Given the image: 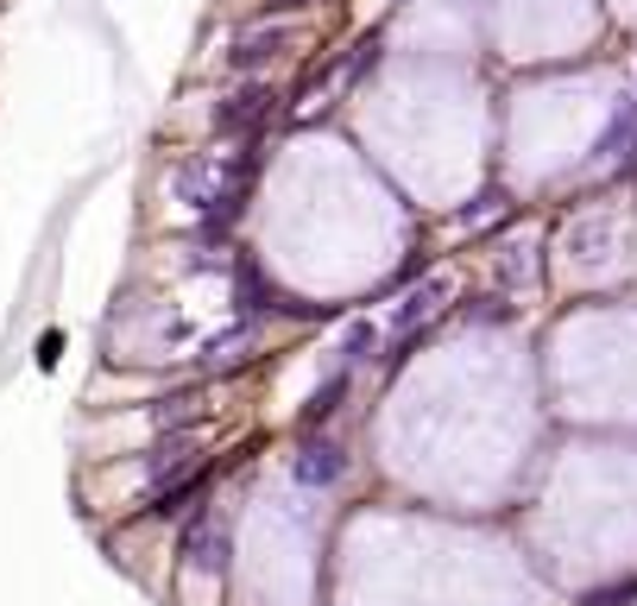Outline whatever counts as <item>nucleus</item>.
I'll return each instance as SVG.
<instances>
[{
    "mask_svg": "<svg viewBox=\"0 0 637 606\" xmlns=\"http://www.w3.org/2000/svg\"><path fill=\"white\" fill-rule=\"evenodd\" d=\"M183 568H190V575H221V568H228V525L202 518V525L183 537Z\"/></svg>",
    "mask_w": 637,
    "mask_h": 606,
    "instance_id": "obj_3",
    "label": "nucleus"
},
{
    "mask_svg": "<svg viewBox=\"0 0 637 606\" xmlns=\"http://www.w3.org/2000/svg\"><path fill=\"white\" fill-rule=\"evenodd\" d=\"M341 449L335 443H303V455H297V474H303L309 487H329V480H341Z\"/></svg>",
    "mask_w": 637,
    "mask_h": 606,
    "instance_id": "obj_6",
    "label": "nucleus"
},
{
    "mask_svg": "<svg viewBox=\"0 0 637 606\" xmlns=\"http://www.w3.org/2000/svg\"><path fill=\"white\" fill-rule=\"evenodd\" d=\"M599 158H606V165H625V171L637 165V101H618L613 108V127L599 139Z\"/></svg>",
    "mask_w": 637,
    "mask_h": 606,
    "instance_id": "obj_5",
    "label": "nucleus"
},
{
    "mask_svg": "<svg viewBox=\"0 0 637 606\" xmlns=\"http://www.w3.org/2000/svg\"><path fill=\"white\" fill-rule=\"evenodd\" d=\"M448 297H455V278H448V272H429L424 285H417V291H410L405 304H398V316H391V322H398V329H417L424 316H436V310H442Z\"/></svg>",
    "mask_w": 637,
    "mask_h": 606,
    "instance_id": "obj_4",
    "label": "nucleus"
},
{
    "mask_svg": "<svg viewBox=\"0 0 637 606\" xmlns=\"http://www.w3.org/2000/svg\"><path fill=\"white\" fill-rule=\"evenodd\" d=\"M278 96H271L266 82H247V89H233L228 101H215V133H252V127H266Z\"/></svg>",
    "mask_w": 637,
    "mask_h": 606,
    "instance_id": "obj_1",
    "label": "nucleus"
},
{
    "mask_svg": "<svg viewBox=\"0 0 637 606\" xmlns=\"http://www.w3.org/2000/svg\"><path fill=\"white\" fill-rule=\"evenodd\" d=\"M297 7H316V0H266V13H297Z\"/></svg>",
    "mask_w": 637,
    "mask_h": 606,
    "instance_id": "obj_7",
    "label": "nucleus"
},
{
    "mask_svg": "<svg viewBox=\"0 0 637 606\" xmlns=\"http://www.w3.org/2000/svg\"><path fill=\"white\" fill-rule=\"evenodd\" d=\"M290 44H297V32L290 26H252V32H240L228 51V70H240V77H252V70H266L271 58H285Z\"/></svg>",
    "mask_w": 637,
    "mask_h": 606,
    "instance_id": "obj_2",
    "label": "nucleus"
}]
</instances>
